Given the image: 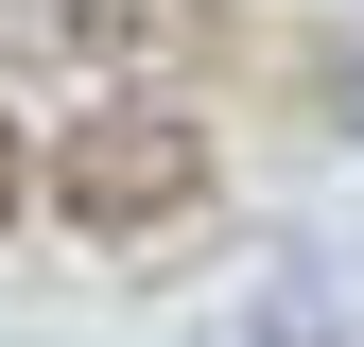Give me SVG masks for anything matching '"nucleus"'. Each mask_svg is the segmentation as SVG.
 I'll return each instance as SVG.
<instances>
[{"mask_svg": "<svg viewBox=\"0 0 364 347\" xmlns=\"http://www.w3.org/2000/svg\"><path fill=\"white\" fill-rule=\"evenodd\" d=\"M35 191H53V156H35V139H18V122H0V226H18V208H35Z\"/></svg>", "mask_w": 364, "mask_h": 347, "instance_id": "2", "label": "nucleus"}, {"mask_svg": "<svg viewBox=\"0 0 364 347\" xmlns=\"http://www.w3.org/2000/svg\"><path fill=\"white\" fill-rule=\"evenodd\" d=\"M53 208L70 226H173V208H208L191 105H87V122H53Z\"/></svg>", "mask_w": 364, "mask_h": 347, "instance_id": "1", "label": "nucleus"}, {"mask_svg": "<svg viewBox=\"0 0 364 347\" xmlns=\"http://www.w3.org/2000/svg\"><path fill=\"white\" fill-rule=\"evenodd\" d=\"M330 139H364V35L330 53Z\"/></svg>", "mask_w": 364, "mask_h": 347, "instance_id": "3", "label": "nucleus"}]
</instances>
